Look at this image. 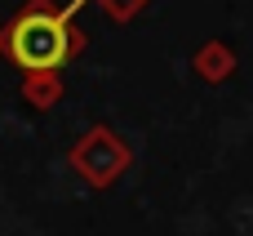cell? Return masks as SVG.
<instances>
[{
    "label": "cell",
    "mask_w": 253,
    "mask_h": 236,
    "mask_svg": "<svg viewBox=\"0 0 253 236\" xmlns=\"http://www.w3.org/2000/svg\"><path fill=\"white\" fill-rule=\"evenodd\" d=\"M4 54L31 71H53L76 54V31L58 9H22L4 31Z\"/></svg>",
    "instance_id": "obj_1"
}]
</instances>
